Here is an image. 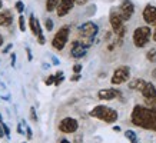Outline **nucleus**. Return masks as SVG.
Listing matches in <instances>:
<instances>
[{"label":"nucleus","instance_id":"obj_1","mask_svg":"<svg viewBox=\"0 0 156 143\" xmlns=\"http://www.w3.org/2000/svg\"><path fill=\"white\" fill-rule=\"evenodd\" d=\"M132 123L137 127L146 130H156V110L145 107V106H135L132 110Z\"/></svg>","mask_w":156,"mask_h":143},{"label":"nucleus","instance_id":"obj_2","mask_svg":"<svg viewBox=\"0 0 156 143\" xmlns=\"http://www.w3.org/2000/svg\"><path fill=\"white\" fill-rule=\"evenodd\" d=\"M90 116L96 117V119H99V120H103L106 123H115L119 117L116 110L109 107V106H103V105H99V106H96V107H93V109L90 110Z\"/></svg>","mask_w":156,"mask_h":143},{"label":"nucleus","instance_id":"obj_3","mask_svg":"<svg viewBox=\"0 0 156 143\" xmlns=\"http://www.w3.org/2000/svg\"><path fill=\"white\" fill-rule=\"evenodd\" d=\"M77 32H79V36L82 37V43L85 44L86 47H89L90 44L93 43V39L96 37L98 32H99V27L93 22H86L82 26H79Z\"/></svg>","mask_w":156,"mask_h":143},{"label":"nucleus","instance_id":"obj_4","mask_svg":"<svg viewBox=\"0 0 156 143\" xmlns=\"http://www.w3.org/2000/svg\"><path fill=\"white\" fill-rule=\"evenodd\" d=\"M152 30L149 26H142V27H137L133 32V43L136 47H145L149 40L152 37Z\"/></svg>","mask_w":156,"mask_h":143},{"label":"nucleus","instance_id":"obj_5","mask_svg":"<svg viewBox=\"0 0 156 143\" xmlns=\"http://www.w3.org/2000/svg\"><path fill=\"white\" fill-rule=\"evenodd\" d=\"M110 26H112L113 33L118 36L119 42H122L123 36L126 33V26H125V22L122 20V17L119 16V13L116 10H112V12H110Z\"/></svg>","mask_w":156,"mask_h":143},{"label":"nucleus","instance_id":"obj_6","mask_svg":"<svg viewBox=\"0 0 156 143\" xmlns=\"http://www.w3.org/2000/svg\"><path fill=\"white\" fill-rule=\"evenodd\" d=\"M69 34H70V29L69 26H63L57 30V33L55 34V37L52 40V46L56 50H63L65 46L67 44V40H69Z\"/></svg>","mask_w":156,"mask_h":143},{"label":"nucleus","instance_id":"obj_7","mask_svg":"<svg viewBox=\"0 0 156 143\" xmlns=\"http://www.w3.org/2000/svg\"><path fill=\"white\" fill-rule=\"evenodd\" d=\"M129 76H130V70L128 66H120L115 70L113 76H112V85H122L125 82H128Z\"/></svg>","mask_w":156,"mask_h":143},{"label":"nucleus","instance_id":"obj_8","mask_svg":"<svg viewBox=\"0 0 156 143\" xmlns=\"http://www.w3.org/2000/svg\"><path fill=\"white\" fill-rule=\"evenodd\" d=\"M133 12H135V6H133V3L130 0H123L118 9V13L122 17L123 22H128L133 16Z\"/></svg>","mask_w":156,"mask_h":143},{"label":"nucleus","instance_id":"obj_9","mask_svg":"<svg viewBox=\"0 0 156 143\" xmlns=\"http://www.w3.org/2000/svg\"><path fill=\"white\" fill-rule=\"evenodd\" d=\"M29 26H30L32 33H33L34 36L37 37L39 44H44L46 39H44V36H43L42 27H40V23H39V20L34 17V14H30V17H29Z\"/></svg>","mask_w":156,"mask_h":143},{"label":"nucleus","instance_id":"obj_10","mask_svg":"<svg viewBox=\"0 0 156 143\" xmlns=\"http://www.w3.org/2000/svg\"><path fill=\"white\" fill-rule=\"evenodd\" d=\"M77 127H79V123L73 117H65L59 123V130L63 132V133H75Z\"/></svg>","mask_w":156,"mask_h":143},{"label":"nucleus","instance_id":"obj_11","mask_svg":"<svg viewBox=\"0 0 156 143\" xmlns=\"http://www.w3.org/2000/svg\"><path fill=\"white\" fill-rule=\"evenodd\" d=\"M142 95H143V97L149 102V103H153V105L156 103V87H155V85H153V83L147 82L146 86L143 87Z\"/></svg>","mask_w":156,"mask_h":143},{"label":"nucleus","instance_id":"obj_12","mask_svg":"<svg viewBox=\"0 0 156 143\" xmlns=\"http://www.w3.org/2000/svg\"><path fill=\"white\" fill-rule=\"evenodd\" d=\"M143 20L147 24H153L156 26V6L153 5H147L143 9Z\"/></svg>","mask_w":156,"mask_h":143},{"label":"nucleus","instance_id":"obj_13","mask_svg":"<svg viewBox=\"0 0 156 143\" xmlns=\"http://www.w3.org/2000/svg\"><path fill=\"white\" fill-rule=\"evenodd\" d=\"M76 5V0H60V5L57 7L56 13L59 17H65L72 9H73V6Z\"/></svg>","mask_w":156,"mask_h":143},{"label":"nucleus","instance_id":"obj_14","mask_svg":"<svg viewBox=\"0 0 156 143\" xmlns=\"http://www.w3.org/2000/svg\"><path fill=\"white\" fill-rule=\"evenodd\" d=\"M86 50H87V47H86L83 43L79 42V40H75V42L72 43L70 54L73 57H76V59H80V57H83L86 54Z\"/></svg>","mask_w":156,"mask_h":143},{"label":"nucleus","instance_id":"obj_15","mask_svg":"<svg viewBox=\"0 0 156 143\" xmlns=\"http://www.w3.org/2000/svg\"><path fill=\"white\" fill-rule=\"evenodd\" d=\"M118 96H119V92L115 90V89H102L98 93V97L100 100H112V99H116Z\"/></svg>","mask_w":156,"mask_h":143},{"label":"nucleus","instance_id":"obj_16","mask_svg":"<svg viewBox=\"0 0 156 143\" xmlns=\"http://www.w3.org/2000/svg\"><path fill=\"white\" fill-rule=\"evenodd\" d=\"M13 23V14L10 10H2L0 12V26L7 27Z\"/></svg>","mask_w":156,"mask_h":143},{"label":"nucleus","instance_id":"obj_17","mask_svg":"<svg viewBox=\"0 0 156 143\" xmlns=\"http://www.w3.org/2000/svg\"><path fill=\"white\" fill-rule=\"evenodd\" d=\"M147 82H145L143 79H133V80L129 82V89H132V90H139L142 92L143 87L146 86Z\"/></svg>","mask_w":156,"mask_h":143},{"label":"nucleus","instance_id":"obj_18","mask_svg":"<svg viewBox=\"0 0 156 143\" xmlns=\"http://www.w3.org/2000/svg\"><path fill=\"white\" fill-rule=\"evenodd\" d=\"M59 5H60V0H46V10L48 12L57 10Z\"/></svg>","mask_w":156,"mask_h":143},{"label":"nucleus","instance_id":"obj_19","mask_svg":"<svg viewBox=\"0 0 156 143\" xmlns=\"http://www.w3.org/2000/svg\"><path fill=\"white\" fill-rule=\"evenodd\" d=\"M146 59L151 63H155L156 62V49H151V50L146 53Z\"/></svg>","mask_w":156,"mask_h":143},{"label":"nucleus","instance_id":"obj_20","mask_svg":"<svg viewBox=\"0 0 156 143\" xmlns=\"http://www.w3.org/2000/svg\"><path fill=\"white\" fill-rule=\"evenodd\" d=\"M125 136H126L132 143H136V133H135L133 130H126V132H125Z\"/></svg>","mask_w":156,"mask_h":143},{"label":"nucleus","instance_id":"obj_21","mask_svg":"<svg viewBox=\"0 0 156 143\" xmlns=\"http://www.w3.org/2000/svg\"><path fill=\"white\" fill-rule=\"evenodd\" d=\"M19 29H20V32H24V30H26V24H24V17L23 16H20L19 17Z\"/></svg>","mask_w":156,"mask_h":143},{"label":"nucleus","instance_id":"obj_22","mask_svg":"<svg viewBox=\"0 0 156 143\" xmlns=\"http://www.w3.org/2000/svg\"><path fill=\"white\" fill-rule=\"evenodd\" d=\"M44 26H46V30H48V32H52L53 30V20L48 19L46 20V23H44Z\"/></svg>","mask_w":156,"mask_h":143},{"label":"nucleus","instance_id":"obj_23","mask_svg":"<svg viewBox=\"0 0 156 143\" xmlns=\"http://www.w3.org/2000/svg\"><path fill=\"white\" fill-rule=\"evenodd\" d=\"M14 7H16V10H17L19 13H23L24 12V5L22 2H16V6H14Z\"/></svg>","mask_w":156,"mask_h":143},{"label":"nucleus","instance_id":"obj_24","mask_svg":"<svg viewBox=\"0 0 156 143\" xmlns=\"http://www.w3.org/2000/svg\"><path fill=\"white\" fill-rule=\"evenodd\" d=\"M55 80H56V76H49L48 79H46V80H44V83H46V85L48 86H50V85H55Z\"/></svg>","mask_w":156,"mask_h":143},{"label":"nucleus","instance_id":"obj_25","mask_svg":"<svg viewBox=\"0 0 156 143\" xmlns=\"http://www.w3.org/2000/svg\"><path fill=\"white\" fill-rule=\"evenodd\" d=\"M30 117H32V120H33V122H37V114H36L34 107H32V109H30Z\"/></svg>","mask_w":156,"mask_h":143},{"label":"nucleus","instance_id":"obj_26","mask_svg":"<svg viewBox=\"0 0 156 143\" xmlns=\"http://www.w3.org/2000/svg\"><path fill=\"white\" fill-rule=\"evenodd\" d=\"M2 127H3V130H5V134L7 136V138H9V136H10V129L7 127V124L2 122Z\"/></svg>","mask_w":156,"mask_h":143},{"label":"nucleus","instance_id":"obj_27","mask_svg":"<svg viewBox=\"0 0 156 143\" xmlns=\"http://www.w3.org/2000/svg\"><path fill=\"white\" fill-rule=\"evenodd\" d=\"M73 72H75L76 75H80V72H82V65H75V66H73Z\"/></svg>","mask_w":156,"mask_h":143},{"label":"nucleus","instance_id":"obj_28","mask_svg":"<svg viewBox=\"0 0 156 143\" xmlns=\"http://www.w3.org/2000/svg\"><path fill=\"white\" fill-rule=\"evenodd\" d=\"M26 134H27V139H32V138H33V133H32V129L29 127V126H26Z\"/></svg>","mask_w":156,"mask_h":143},{"label":"nucleus","instance_id":"obj_29","mask_svg":"<svg viewBox=\"0 0 156 143\" xmlns=\"http://www.w3.org/2000/svg\"><path fill=\"white\" fill-rule=\"evenodd\" d=\"M26 52H27V60H29V62H32V60H33V56H32V52H30V49L26 47Z\"/></svg>","mask_w":156,"mask_h":143},{"label":"nucleus","instance_id":"obj_30","mask_svg":"<svg viewBox=\"0 0 156 143\" xmlns=\"http://www.w3.org/2000/svg\"><path fill=\"white\" fill-rule=\"evenodd\" d=\"M10 56H12V66L14 67V65H16V53H12Z\"/></svg>","mask_w":156,"mask_h":143},{"label":"nucleus","instance_id":"obj_31","mask_svg":"<svg viewBox=\"0 0 156 143\" xmlns=\"http://www.w3.org/2000/svg\"><path fill=\"white\" fill-rule=\"evenodd\" d=\"M79 79H80V75H73V76L70 77V80H72V82H77Z\"/></svg>","mask_w":156,"mask_h":143},{"label":"nucleus","instance_id":"obj_32","mask_svg":"<svg viewBox=\"0 0 156 143\" xmlns=\"http://www.w3.org/2000/svg\"><path fill=\"white\" fill-rule=\"evenodd\" d=\"M12 46H13V44H7V46L3 49V53H7V52H9L10 49H12Z\"/></svg>","mask_w":156,"mask_h":143},{"label":"nucleus","instance_id":"obj_33","mask_svg":"<svg viewBox=\"0 0 156 143\" xmlns=\"http://www.w3.org/2000/svg\"><path fill=\"white\" fill-rule=\"evenodd\" d=\"M3 136H6V134H5V130H3V127H2V123H0V138H3Z\"/></svg>","mask_w":156,"mask_h":143},{"label":"nucleus","instance_id":"obj_34","mask_svg":"<svg viewBox=\"0 0 156 143\" xmlns=\"http://www.w3.org/2000/svg\"><path fill=\"white\" fill-rule=\"evenodd\" d=\"M87 0H76V5H85Z\"/></svg>","mask_w":156,"mask_h":143},{"label":"nucleus","instance_id":"obj_35","mask_svg":"<svg viewBox=\"0 0 156 143\" xmlns=\"http://www.w3.org/2000/svg\"><path fill=\"white\" fill-rule=\"evenodd\" d=\"M17 132H19V133H23V129H22V124H17Z\"/></svg>","mask_w":156,"mask_h":143},{"label":"nucleus","instance_id":"obj_36","mask_svg":"<svg viewBox=\"0 0 156 143\" xmlns=\"http://www.w3.org/2000/svg\"><path fill=\"white\" fill-rule=\"evenodd\" d=\"M113 130H115V132H120V127H119V126H115Z\"/></svg>","mask_w":156,"mask_h":143},{"label":"nucleus","instance_id":"obj_37","mask_svg":"<svg viewBox=\"0 0 156 143\" xmlns=\"http://www.w3.org/2000/svg\"><path fill=\"white\" fill-rule=\"evenodd\" d=\"M60 143H70V142H69L67 139H62V140H60Z\"/></svg>","mask_w":156,"mask_h":143},{"label":"nucleus","instance_id":"obj_38","mask_svg":"<svg viewBox=\"0 0 156 143\" xmlns=\"http://www.w3.org/2000/svg\"><path fill=\"white\" fill-rule=\"evenodd\" d=\"M152 36H153V40L156 42V29H155V32H153V34H152Z\"/></svg>","mask_w":156,"mask_h":143},{"label":"nucleus","instance_id":"obj_39","mask_svg":"<svg viewBox=\"0 0 156 143\" xmlns=\"http://www.w3.org/2000/svg\"><path fill=\"white\" fill-rule=\"evenodd\" d=\"M53 63H55V65H57V63H59V60H57L56 57H53Z\"/></svg>","mask_w":156,"mask_h":143},{"label":"nucleus","instance_id":"obj_40","mask_svg":"<svg viewBox=\"0 0 156 143\" xmlns=\"http://www.w3.org/2000/svg\"><path fill=\"white\" fill-rule=\"evenodd\" d=\"M2 44H3V37H2V34H0V47H2Z\"/></svg>","mask_w":156,"mask_h":143},{"label":"nucleus","instance_id":"obj_41","mask_svg":"<svg viewBox=\"0 0 156 143\" xmlns=\"http://www.w3.org/2000/svg\"><path fill=\"white\" fill-rule=\"evenodd\" d=\"M2 6H3V3H2V0H0V9H2Z\"/></svg>","mask_w":156,"mask_h":143},{"label":"nucleus","instance_id":"obj_42","mask_svg":"<svg viewBox=\"0 0 156 143\" xmlns=\"http://www.w3.org/2000/svg\"><path fill=\"white\" fill-rule=\"evenodd\" d=\"M0 123H2V114H0Z\"/></svg>","mask_w":156,"mask_h":143}]
</instances>
